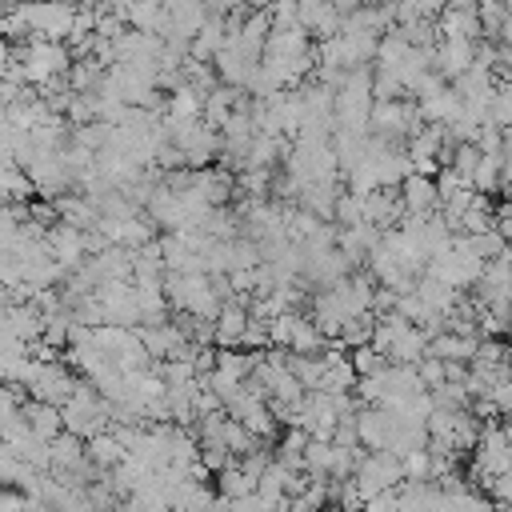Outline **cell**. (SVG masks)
Here are the masks:
<instances>
[{"label":"cell","mask_w":512,"mask_h":512,"mask_svg":"<svg viewBox=\"0 0 512 512\" xmlns=\"http://www.w3.org/2000/svg\"><path fill=\"white\" fill-rule=\"evenodd\" d=\"M60 408H64V428L84 436V440L104 432V428H112V420H116V408L108 400H100L92 384H76V392Z\"/></svg>","instance_id":"6da1fadb"},{"label":"cell","mask_w":512,"mask_h":512,"mask_svg":"<svg viewBox=\"0 0 512 512\" xmlns=\"http://www.w3.org/2000/svg\"><path fill=\"white\" fill-rule=\"evenodd\" d=\"M400 212H408V208H404V196L392 192V184H376V188L364 192V220H368V224L392 228Z\"/></svg>","instance_id":"7a4b0ae2"},{"label":"cell","mask_w":512,"mask_h":512,"mask_svg":"<svg viewBox=\"0 0 512 512\" xmlns=\"http://www.w3.org/2000/svg\"><path fill=\"white\" fill-rule=\"evenodd\" d=\"M400 196H404V208L408 212H432L440 204V184L428 172H408L400 180Z\"/></svg>","instance_id":"3957f363"},{"label":"cell","mask_w":512,"mask_h":512,"mask_svg":"<svg viewBox=\"0 0 512 512\" xmlns=\"http://www.w3.org/2000/svg\"><path fill=\"white\" fill-rule=\"evenodd\" d=\"M248 324H252V312H244L240 300H228V304L216 312V344H224V348L244 344Z\"/></svg>","instance_id":"277c9868"},{"label":"cell","mask_w":512,"mask_h":512,"mask_svg":"<svg viewBox=\"0 0 512 512\" xmlns=\"http://www.w3.org/2000/svg\"><path fill=\"white\" fill-rule=\"evenodd\" d=\"M488 492H492L496 504H512V468L500 472V476H492V480H488Z\"/></svg>","instance_id":"5b68a950"},{"label":"cell","mask_w":512,"mask_h":512,"mask_svg":"<svg viewBox=\"0 0 512 512\" xmlns=\"http://www.w3.org/2000/svg\"><path fill=\"white\" fill-rule=\"evenodd\" d=\"M244 4H252V8H272V0H244Z\"/></svg>","instance_id":"8992f818"}]
</instances>
